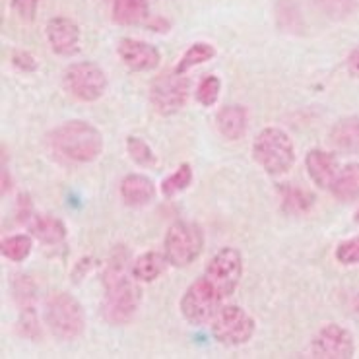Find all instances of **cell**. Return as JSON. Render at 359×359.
Returning <instances> with one entry per match:
<instances>
[{
    "mask_svg": "<svg viewBox=\"0 0 359 359\" xmlns=\"http://www.w3.org/2000/svg\"><path fill=\"white\" fill-rule=\"evenodd\" d=\"M126 150L130 154V158L142 168H156L158 165V158L150 148V144L144 142L142 138H138V136H128L126 138Z\"/></svg>",
    "mask_w": 359,
    "mask_h": 359,
    "instance_id": "obj_25",
    "label": "cell"
},
{
    "mask_svg": "<svg viewBox=\"0 0 359 359\" xmlns=\"http://www.w3.org/2000/svg\"><path fill=\"white\" fill-rule=\"evenodd\" d=\"M192 183V168L189 163H183L181 168L177 169L173 175H169L163 183H161V192L165 196H175L179 192H183L184 189H189V184Z\"/></svg>",
    "mask_w": 359,
    "mask_h": 359,
    "instance_id": "obj_27",
    "label": "cell"
},
{
    "mask_svg": "<svg viewBox=\"0 0 359 359\" xmlns=\"http://www.w3.org/2000/svg\"><path fill=\"white\" fill-rule=\"evenodd\" d=\"M330 192L340 202L359 201V163H348L340 168Z\"/></svg>",
    "mask_w": 359,
    "mask_h": 359,
    "instance_id": "obj_21",
    "label": "cell"
},
{
    "mask_svg": "<svg viewBox=\"0 0 359 359\" xmlns=\"http://www.w3.org/2000/svg\"><path fill=\"white\" fill-rule=\"evenodd\" d=\"M212 334L219 344L243 346L255 334V320L243 307L227 305L217 311L212 320Z\"/></svg>",
    "mask_w": 359,
    "mask_h": 359,
    "instance_id": "obj_9",
    "label": "cell"
},
{
    "mask_svg": "<svg viewBox=\"0 0 359 359\" xmlns=\"http://www.w3.org/2000/svg\"><path fill=\"white\" fill-rule=\"evenodd\" d=\"M305 168H307L311 181L317 184L318 189H326V191L332 189L336 177L340 173V165L334 154L325 150H311L305 158Z\"/></svg>",
    "mask_w": 359,
    "mask_h": 359,
    "instance_id": "obj_14",
    "label": "cell"
},
{
    "mask_svg": "<svg viewBox=\"0 0 359 359\" xmlns=\"http://www.w3.org/2000/svg\"><path fill=\"white\" fill-rule=\"evenodd\" d=\"M45 34L50 49L60 57H74L80 50V27L70 18L57 16L49 20Z\"/></svg>",
    "mask_w": 359,
    "mask_h": 359,
    "instance_id": "obj_12",
    "label": "cell"
},
{
    "mask_svg": "<svg viewBox=\"0 0 359 359\" xmlns=\"http://www.w3.org/2000/svg\"><path fill=\"white\" fill-rule=\"evenodd\" d=\"M252 156L268 175H284L295 163V148L290 134L274 126L257 134Z\"/></svg>",
    "mask_w": 359,
    "mask_h": 359,
    "instance_id": "obj_3",
    "label": "cell"
},
{
    "mask_svg": "<svg viewBox=\"0 0 359 359\" xmlns=\"http://www.w3.org/2000/svg\"><path fill=\"white\" fill-rule=\"evenodd\" d=\"M32 247H34L32 237L20 233L12 235V237H8V239H4V241L0 243V252H2V257H6L12 262H22V260L29 257Z\"/></svg>",
    "mask_w": 359,
    "mask_h": 359,
    "instance_id": "obj_22",
    "label": "cell"
},
{
    "mask_svg": "<svg viewBox=\"0 0 359 359\" xmlns=\"http://www.w3.org/2000/svg\"><path fill=\"white\" fill-rule=\"evenodd\" d=\"M156 184L146 175H128L121 181V196L128 206L142 208L156 198Z\"/></svg>",
    "mask_w": 359,
    "mask_h": 359,
    "instance_id": "obj_15",
    "label": "cell"
},
{
    "mask_svg": "<svg viewBox=\"0 0 359 359\" xmlns=\"http://www.w3.org/2000/svg\"><path fill=\"white\" fill-rule=\"evenodd\" d=\"M117 53L123 65L133 72H150L159 67L161 60V55L154 45L138 39H121Z\"/></svg>",
    "mask_w": 359,
    "mask_h": 359,
    "instance_id": "obj_13",
    "label": "cell"
},
{
    "mask_svg": "<svg viewBox=\"0 0 359 359\" xmlns=\"http://www.w3.org/2000/svg\"><path fill=\"white\" fill-rule=\"evenodd\" d=\"M202 245H204V237L201 227L189 222H177L165 233L163 255L168 257L169 264L184 268L201 257Z\"/></svg>",
    "mask_w": 359,
    "mask_h": 359,
    "instance_id": "obj_5",
    "label": "cell"
},
{
    "mask_svg": "<svg viewBox=\"0 0 359 359\" xmlns=\"http://www.w3.org/2000/svg\"><path fill=\"white\" fill-rule=\"evenodd\" d=\"M216 57V49L210 45V43H194L191 45V49L187 50L183 55V59L179 62V67L177 70L184 74V72H189L191 68L198 67V65H204V62H208Z\"/></svg>",
    "mask_w": 359,
    "mask_h": 359,
    "instance_id": "obj_23",
    "label": "cell"
},
{
    "mask_svg": "<svg viewBox=\"0 0 359 359\" xmlns=\"http://www.w3.org/2000/svg\"><path fill=\"white\" fill-rule=\"evenodd\" d=\"M330 142L338 150L359 154V117H344L330 128Z\"/></svg>",
    "mask_w": 359,
    "mask_h": 359,
    "instance_id": "obj_18",
    "label": "cell"
},
{
    "mask_svg": "<svg viewBox=\"0 0 359 359\" xmlns=\"http://www.w3.org/2000/svg\"><path fill=\"white\" fill-rule=\"evenodd\" d=\"M336 259H338V262L346 264V266L359 264V237H353V239L340 243L338 249H336Z\"/></svg>",
    "mask_w": 359,
    "mask_h": 359,
    "instance_id": "obj_30",
    "label": "cell"
},
{
    "mask_svg": "<svg viewBox=\"0 0 359 359\" xmlns=\"http://www.w3.org/2000/svg\"><path fill=\"white\" fill-rule=\"evenodd\" d=\"M309 194L301 189H295V187H284L282 189V208L290 214H301L311 206Z\"/></svg>",
    "mask_w": 359,
    "mask_h": 359,
    "instance_id": "obj_26",
    "label": "cell"
},
{
    "mask_svg": "<svg viewBox=\"0 0 359 359\" xmlns=\"http://www.w3.org/2000/svg\"><path fill=\"white\" fill-rule=\"evenodd\" d=\"M351 309H353V313L359 317V293L353 297V301H351Z\"/></svg>",
    "mask_w": 359,
    "mask_h": 359,
    "instance_id": "obj_34",
    "label": "cell"
},
{
    "mask_svg": "<svg viewBox=\"0 0 359 359\" xmlns=\"http://www.w3.org/2000/svg\"><path fill=\"white\" fill-rule=\"evenodd\" d=\"M136 278L126 274L125 262L113 257V262L107 266L103 276L105 284V297H103V318L109 325H126L138 311L140 305V287L136 285Z\"/></svg>",
    "mask_w": 359,
    "mask_h": 359,
    "instance_id": "obj_1",
    "label": "cell"
},
{
    "mask_svg": "<svg viewBox=\"0 0 359 359\" xmlns=\"http://www.w3.org/2000/svg\"><path fill=\"white\" fill-rule=\"evenodd\" d=\"M219 92H222V80L217 76H206L196 88V100L204 107H212L219 97Z\"/></svg>",
    "mask_w": 359,
    "mask_h": 359,
    "instance_id": "obj_28",
    "label": "cell"
},
{
    "mask_svg": "<svg viewBox=\"0 0 359 359\" xmlns=\"http://www.w3.org/2000/svg\"><path fill=\"white\" fill-rule=\"evenodd\" d=\"M168 262L169 260L165 255H159V252L156 251L144 252V255H140V257L133 262L130 274H133L138 282L150 284V282L158 280L159 276L163 274Z\"/></svg>",
    "mask_w": 359,
    "mask_h": 359,
    "instance_id": "obj_20",
    "label": "cell"
},
{
    "mask_svg": "<svg viewBox=\"0 0 359 359\" xmlns=\"http://www.w3.org/2000/svg\"><path fill=\"white\" fill-rule=\"evenodd\" d=\"M14 293H16L18 303L24 305V309H34L32 303L35 299V284L27 276H16V280H14Z\"/></svg>",
    "mask_w": 359,
    "mask_h": 359,
    "instance_id": "obj_29",
    "label": "cell"
},
{
    "mask_svg": "<svg viewBox=\"0 0 359 359\" xmlns=\"http://www.w3.org/2000/svg\"><path fill=\"white\" fill-rule=\"evenodd\" d=\"M37 2L39 0H12V8L22 20L32 22L35 18V12H37Z\"/></svg>",
    "mask_w": 359,
    "mask_h": 359,
    "instance_id": "obj_31",
    "label": "cell"
},
{
    "mask_svg": "<svg viewBox=\"0 0 359 359\" xmlns=\"http://www.w3.org/2000/svg\"><path fill=\"white\" fill-rule=\"evenodd\" d=\"M309 353L317 359H351L355 353L353 336L344 326L326 325L311 340Z\"/></svg>",
    "mask_w": 359,
    "mask_h": 359,
    "instance_id": "obj_11",
    "label": "cell"
},
{
    "mask_svg": "<svg viewBox=\"0 0 359 359\" xmlns=\"http://www.w3.org/2000/svg\"><path fill=\"white\" fill-rule=\"evenodd\" d=\"M355 219H358V222H359V212H358V216H355Z\"/></svg>",
    "mask_w": 359,
    "mask_h": 359,
    "instance_id": "obj_35",
    "label": "cell"
},
{
    "mask_svg": "<svg viewBox=\"0 0 359 359\" xmlns=\"http://www.w3.org/2000/svg\"><path fill=\"white\" fill-rule=\"evenodd\" d=\"M191 95V82L179 70L163 72L159 74L150 88L151 107L158 111L159 115H175L187 105Z\"/></svg>",
    "mask_w": 359,
    "mask_h": 359,
    "instance_id": "obj_7",
    "label": "cell"
},
{
    "mask_svg": "<svg viewBox=\"0 0 359 359\" xmlns=\"http://www.w3.org/2000/svg\"><path fill=\"white\" fill-rule=\"evenodd\" d=\"M216 125L227 140H239L247 133V109L243 105H226L217 111Z\"/></svg>",
    "mask_w": 359,
    "mask_h": 359,
    "instance_id": "obj_16",
    "label": "cell"
},
{
    "mask_svg": "<svg viewBox=\"0 0 359 359\" xmlns=\"http://www.w3.org/2000/svg\"><path fill=\"white\" fill-rule=\"evenodd\" d=\"M346 68H348L350 76L359 78V47H355V49L348 55V59H346Z\"/></svg>",
    "mask_w": 359,
    "mask_h": 359,
    "instance_id": "obj_33",
    "label": "cell"
},
{
    "mask_svg": "<svg viewBox=\"0 0 359 359\" xmlns=\"http://www.w3.org/2000/svg\"><path fill=\"white\" fill-rule=\"evenodd\" d=\"M325 16L332 20H348L358 14L359 0H313Z\"/></svg>",
    "mask_w": 359,
    "mask_h": 359,
    "instance_id": "obj_24",
    "label": "cell"
},
{
    "mask_svg": "<svg viewBox=\"0 0 359 359\" xmlns=\"http://www.w3.org/2000/svg\"><path fill=\"white\" fill-rule=\"evenodd\" d=\"M49 144L55 154L74 163H90L103 151V136L86 121H68L49 134Z\"/></svg>",
    "mask_w": 359,
    "mask_h": 359,
    "instance_id": "obj_2",
    "label": "cell"
},
{
    "mask_svg": "<svg viewBox=\"0 0 359 359\" xmlns=\"http://www.w3.org/2000/svg\"><path fill=\"white\" fill-rule=\"evenodd\" d=\"M62 84L76 100L97 101L107 90V74L100 65L82 60L67 68L62 76Z\"/></svg>",
    "mask_w": 359,
    "mask_h": 359,
    "instance_id": "obj_8",
    "label": "cell"
},
{
    "mask_svg": "<svg viewBox=\"0 0 359 359\" xmlns=\"http://www.w3.org/2000/svg\"><path fill=\"white\" fill-rule=\"evenodd\" d=\"M12 65L20 68L22 72H34V70H37V60H35V57L29 55V53H25V50H16L12 55Z\"/></svg>",
    "mask_w": 359,
    "mask_h": 359,
    "instance_id": "obj_32",
    "label": "cell"
},
{
    "mask_svg": "<svg viewBox=\"0 0 359 359\" xmlns=\"http://www.w3.org/2000/svg\"><path fill=\"white\" fill-rule=\"evenodd\" d=\"M150 16V0H113V20L121 25L144 24Z\"/></svg>",
    "mask_w": 359,
    "mask_h": 359,
    "instance_id": "obj_19",
    "label": "cell"
},
{
    "mask_svg": "<svg viewBox=\"0 0 359 359\" xmlns=\"http://www.w3.org/2000/svg\"><path fill=\"white\" fill-rule=\"evenodd\" d=\"M222 299L224 297L204 276L187 287V292L181 297V313H183L184 320L191 325H206V323H212L217 311L222 309L219 307Z\"/></svg>",
    "mask_w": 359,
    "mask_h": 359,
    "instance_id": "obj_6",
    "label": "cell"
},
{
    "mask_svg": "<svg viewBox=\"0 0 359 359\" xmlns=\"http://www.w3.org/2000/svg\"><path fill=\"white\" fill-rule=\"evenodd\" d=\"M45 323L60 340H74L86 328L84 309L70 293L53 292L45 301Z\"/></svg>",
    "mask_w": 359,
    "mask_h": 359,
    "instance_id": "obj_4",
    "label": "cell"
},
{
    "mask_svg": "<svg viewBox=\"0 0 359 359\" xmlns=\"http://www.w3.org/2000/svg\"><path fill=\"white\" fill-rule=\"evenodd\" d=\"M27 227L35 239H39L45 245H59L67 239V227L65 224L49 214H34L27 222Z\"/></svg>",
    "mask_w": 359,
    "mask_h": 359,
    "instance_id": "obj_17",
    "label": "cell"
},
{
    "mask_svg": "<svg viewBox=\"0 0 359 359\" xmlns=\"http://www.w3.org/2000/svg\"><path fill=\"white\" fill-rule=\"evenodd\" d=\"M243 276V257L233 247H224L210 259L206 278L222 297H229L237 290Z\"/></svg>",
    "mask_w": 359,
    "mask_h": 359,
    "instance_id": "obj_10",
    "label": "cell"
}]
</instances>
